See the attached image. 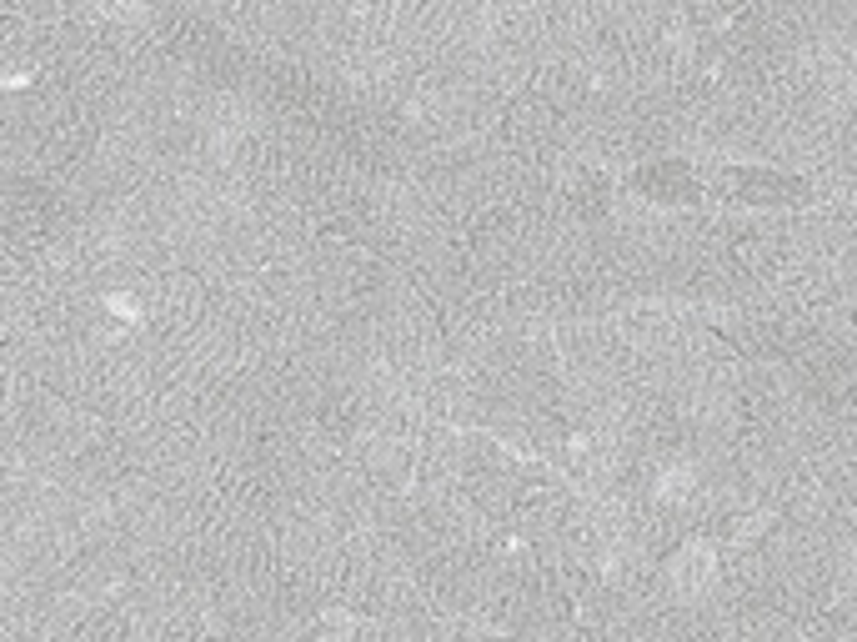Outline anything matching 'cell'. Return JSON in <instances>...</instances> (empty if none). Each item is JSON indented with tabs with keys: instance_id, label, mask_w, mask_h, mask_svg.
Instances as JSON below:
<instances>
[{
	"instance_id": "1",
	"label": "cell",
	"mask_w": 857,
	"mask_h": 642,
	"mask_svg": "<svg viewBox=\"0 0 857 642\" xmlns=\"http://www.w3.org/2000/svg\"><path fill=\"white\" fill-rule=\"evenodd\" d=\"M712 577H717V552H712L707 542H687V547L672 552V562H667V582H672L677 592H702Z\"/></svg>"
},
{
	"instance_id": "3",
	"label": "cell",
	"mask_w": 857,
	"mask_h": 642,
	"mask_svg": "<svg viewBox=\"0 0 857 642\" xmlns=\"http://www.w3.org/2000/svg\"><path fill=\"white\" fill-rule=\"evenodd\" d=\"M321 627H326V632H356L361 622H356V617H346V612H326V617H321Z\"/></svg>"
},
{
	"instance_id": "2",
	"label": "cell",
	"mask_w": 857,
	"mask_h": 642,
	"mask_svg": "<svg viewBox=\"0 0 857 642\" xmlns=\"http://www.w3.org/2000/svg\"><path fill=\"white\" fill-rule=\"evenodd\" d=\"M687 492H692V467H667L662 482H657V497H662V502H677V497H687Z\"/></svg>"
}]
</instances>
